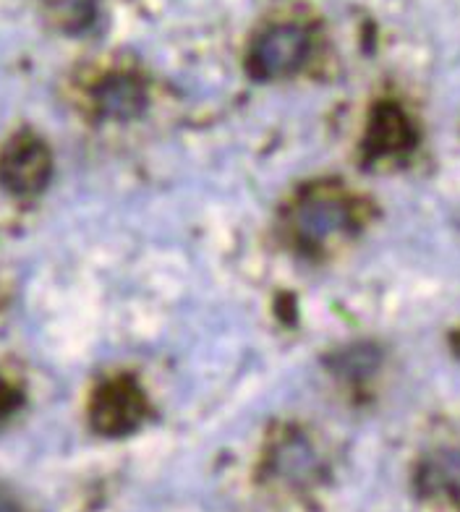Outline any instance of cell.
<instances>
[{
	"label": "cell",
	"instance_id": "obj_7",
	"mask_svg": "<svg viewBox=\"0 0 460 512\" xmlns=\"http://www.w3.org/2000/svg\"><path fill=\"white\" fill-rule=\"evenodd\" d=\"M317 463V450H314L312 442L304 434H285L272 447V471L280 479L291 481V484L312 479L314 471H317Z\"/></svg>",
	"mask_w": 460,
	"mask_h": 512
},
{
	"label": "cell",
	"instance_id": "obj_10",
	"mask_svg": "<svg viewBox=\"0 0 460 512\" xmlns=\"http://www.w3.org/2000/svg\"><path fill=\"white\" fill-rule=\"evenodd\" d=\"M21 403H24V395H21L19 387L0 377V421L14 416L21 408Z\"/></svg>",
	"mask_w": 460,
	"mask_h": 512
},
{
	"label": "cell",
	"instance_id": "obj_8",
	"mask_svg": "<svg viewBox=\"0 0 460 512\" xmlns=\"http://www.w3.org/2000/svg\"><path fill=\"white\" fill-rule=\"evenodd\" d=\"M55 24L68 34L87 32L97 19L95 0H58L53 6Z\"/></svg>",
	"mask_w": 460,
	"mask_h": 512
},
{
	"label": "cell",
	"instance_id": "obj_9",
	"mask_svg": "<svg viewBox=\"0 0 460 512\" xmlns=\"http://www.w3.org/2000/svg\"><path fill=\"white\" fill-rule=\"evenodd\" d=\"M377 353L372 351V348H366V345H361V348H351V351H345L338 356V371H343L345 377L348 379H356L361 377V374H366V371H372L374 366H377Z\"/></svg>",
	"mask_w": 460,
	"mask_h": 512
},
{
	"label": "cell",
	"instance_id": "obj_6",
	"mask_svg": "<svg viewBox=\"0 0 460 512\" xmlns=\"http://www.w3.org/2000/svg\"><path fill=\"white\" fill-rule=\"evenodd\" d=\"M92 105L102 121H134L147 110V89L134 74H108L92 89Z\"/></svg>",
	"mask_w": 460,
	"mask_h": 512
},
{
	"label": "cell",
	"instance_id": "obj_11",
	"mask_svg": "<svg viewBox=\"0 0 460 512\" xmlns=\"http://www.w3.org/2000/svg\"><path fill=\"white\" fill-rule=\"evenodd\" d=\"M0 512H19V505H16V499L6 492V489H0Z\"/></svg>",
	"mask_w": 460,
	"mask_h": 512
},
{
	"label": "cell",
	"instance_id": "obj_3",
	"mask_svg": "<svg viewBox=\"0 0 460 512\" xmlns=\"http://www.w3.org/2000/svg\"><path fill=\"white\" fill-rule=\"evenodd\" d=\"M312 53V37L298 24H278L254 40L246 58L251 79L272 81L296 74Z\"/></svg>",
	"mask_w": 460,
	"mask_h": 512
},
{
	"label": "cell",
	"instance_id": "obj_2",
	"mask_svg": "<svg viewBox=\"0 0 460 512\" xmlns=\"http://www.w3.org/2000/svg\"><path fill=\"white\" fill-rule=\"evenodd\" d=\"M147 418V395L129 377L102 382L89 400V424L100 437H126Z\"/></svg>",
	"mask_w": 460,
	"mask_h": 512
},
{
	"label": "cell",
	"instance_id": "obj_1",
	"mask_svg": "<svg viewBox=\"0 0 460 512\" xmlns=\"http://www.w3.org/2000/svg\"><path fill=\"white\" fill-rule=\"evenodd\" d=\"M356 228L353 202L338 191L317 189L304 194L293 204L291 230L298 249L317 251L335 236H343Z\"/></svg>",
	"mask_w": 460,
	"mask_h": 512
},
{
	"label": "cell",
	"instance_id": "obj_4",
	"mask_svg": "<svg viewBox=\"0 0 460 512\" xmlns=\"http://www.w3.org/2000/svg\"><path fill=\"white\" fill-rule=\"evenodd\" d=\"M53 155L32 131H21L0 152V186L14 196H34L48 189Z\"/></svg>",
	"mask_w": 460,
	"mask_h": 512
},
{
	"label": "cell",
	"instance_id": "obj_5",
	"mask_svg": "<svg viewBox=\"0 0 460 512\" xmlns=\"http://www.w3.org/2000/svg\"><path fill=\"white\" fill-rule=\"evenodd\" d=\"M419 142L416 126L403 110V105L393 100H382L374 105L364 134V157L372 160H387V157L408 155Z\"/></svg>",
	"mask_w": 460,
	"mask_h": 512
}]
</instances>
